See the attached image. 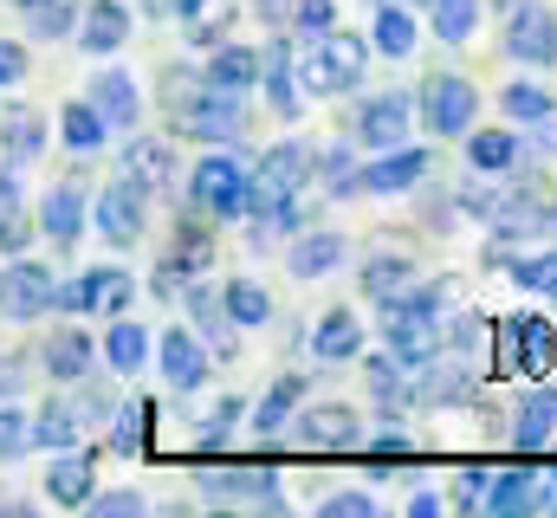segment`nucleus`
I'll list each match as a JSON object with an SVG mask.
<instances>
[{"label":"nucleus","mask_w":557,"mask_h":518,"mask_svg":"<svg viewBox=\"0 0 557 518\" xmlns=\"http://www.w3.org/2000/svg\"><path fill=\"white\" fill-rule=\"evenodd\" d=\"M33 441H26V408H13V395L0 402V460H20Z\"/></svg>","instance_id":"37998d69"},{"label":"nucleus","mask_w":557,"mask_h":518,"mask_svg":"<svg viewBox=\"0 0 557 518\" xmlns=\"http://www.w3.org/2000/svg\"><path fill=\"white\" fill-rule=\"evenodd\" d=\"M208 85H221V91H253L260 85V52L253 46H214V59H208V72H201Z\"/></svg>","instance_id":"5701e85b"},{"label":"nucleus","mask_w":557,"mask_h":518,"mask_svg":"<svg viewBox=\"0 0 557 518\" xmlns=\"http://www.w3.org/2000/svg\"><path fill=\"white\" fill-rule=\"evenodd\" d=\"M416 104H421V124L434 130V136H467L473 130V111H480V91L467 78H454V72H434L421 85Z\"/></svg>","instance_id":"39448f33"},{"label":"nucleus","mask_w":557,"mask_h":518,"mask_svg":"<svg viewBox=\"0 0 557 518\" xmlns=\"http://www.w3.org/2000/svg\"><path fill=\"white\" fill-rule=\"evenodd\" d=\"M33 234H39V227H33V214H26V208H13V214H0V259L26 254V247H33Z\"/></svg>","instance_id":"49530a36"},{"label":"nucleus","mask_w":557,"mask_h":518,"mask_svg":"<svg viewBox=\"0 0 557 518\" xmlns=\"http://www.w3.org/2000/svg\"><path fill=\"white\" fill-rule=\"evenodd\" d=\"M26 20V33L33 39H65L72 26H78V0H39L33 13H20Z\"/></svg>","instance_id":"e433bc0d"},{"label":"nucleus","mask_w":557,"mask_h":518,"mask_svg":"<svg viewBox=\"0 0 557 518\" xmlns=\"http://www.w3.org/2000/svg\"><path fill=\"white\" fill-rule=\"evenodd\" d=\"M20 78H26V46L20 39H0V91L20 85Z\"/></svg>","instance_id":"3c124183"},{"label":"nucleus","mask_w":557,"mask_h":518,"mask_svg":"<svg viewBox=\"0 0 557 518\" xmlns=\"http://www.w3.org/2000/svg\"><path fill=\"white\" fill-rule=\"evenodd\" d=\"M421 175H428V149L389 143L376 162H363V169H357V188H363V195H403V188H416Z\"/></svg>","instance_id":"9d476101"},{"label":"nucleus","mask_w":557,"mask_h":518,"mask_svg":"<svg viewBox=\"0 0 557 518\" xmlns=\"http://www.w3.org/2000/svg\"><path fill=\"white\" fill-rule=\"evenodd\" d=\"M240 188H247V162L240 156H201L195 175H188V201L214 221L240 214Z\"/></svg>","instance_id":"423d86ee"},{"label":"nucleus","mask_w":557,"mask_h":518,"mask_svg":"<svg viewBox=\"0 0 557 518\" xmlns=\"http://www.w3.org/2000/svg\"><path fill=\"white\" fill-rule=\"evenodd\" d=\"M519 136L512 130H467V162L480 169V175H506V169H519Z\"/></svg>","instance_id":"a878e982"},{"label":"nucleus","mask_w":557,"mask_h":518,"mask_svg":"<svg viewBox=\"0 0 557 518\" xmlns=\"http://www.w3.org/2000/svg\"><path fill=\"white\" fill-rule=\"evenodd\" d=\"M111 408H117V402H111L104 383H91L85 395H78V421H111Z\"/></svg>","instance_id":"603ef678"},{"label":"nucleus","mask_w":557,"mask_h":518,"mask_svg":"<svg viewBox=\"0 0 557 518\" xmlns=\"http://www.w3.org/2000/svg\"><path fill=\"white\" fill-rule=\"evenodd\" d=\"M403 285H416V259H403V254H376L370 266H363V298H396Z\"/></svg>","instance_id":"473e14b6"},{"label":"nucleus","mask_w":557,"mask_h":518,"mask_svg":"<svg viewBox=\"0 0 557 518\" xmlns=\"http://www.w3.org/2000/svg\"><path fill=\"white\" fill-rule=\"evenodd\" d=\"M188 311H195V324H201V331H214V344H227V311H221V298H214V292H201V285H195V292H188Z\"/></svg>","instance_id":"de8ad7c7"},{"label":"nucleus","mask_w":557,"mask_h":518,"mask_svg":"<svg viewBox=\"0 0 557 518\" xmlns=\"http://www.w3.org/2000/svg\"><path fill=\"white\" fill-rule=\"evenodd\" d=\"M91 493H98V454L59 447V460L46 467V499L52 506H85Z\"/></svg>","instance_id":"4468645a"},{"label":"nucleus","mask_w":557,"mask_h":518,"mask_svg":"<svg viewBox=\"0 0 557 518\" xmlns=\"http://www.w3.org/2000/svg\"><path fill=\"white\" fill-rule=\"evenodd\" d=\"M149 350L162 357V377H169V388H201V383H208V350H201V337H195L188 324L162 331Z\"/></svg>","instance_id":"f8f14e48"},{"label":"nucleus","mask_w":557,"mask_h":518,"mask_svg":"<svg viewBox=\"0 0 557 518\" xmlns=\"http://www.w3.org/2000/svg\"><path fill=\"white\" fill-rule=\"evenodd\" d=\"M149 7H156V13H188L195 0H149Z\"/></svg>","instance_id":"e2e57ef3"},{"label":"nucleus","mask_w":557,"mask_h":518,"mask_svg":"<svg viewBox=\"0 0 557 518\" xmlns=\"http://www.w3.org/2000/svg\"><path fill=\"white\" fill-rule=\"evenodd\" d=\"M195 91H201V85H195ZM195 91H188V72H182V65H175V72H162V104H169V111H182Z\"/></svg>","instance_id":"5fc2aeb1"},{"label":"nucleus","mask_w":557,"mask_h":518,"mask_svg":"<svg viewBox=\"0 0 557 518\" xmlns=\"http://www.w3.org/2000/svg\"><path fill=\"white\" fill-rule=\"evenodd\" d=\"M221 311H227V324H267L273 318V292L260 285V279H234L227 292H221Z\"/></svg>","instance_id":"2f4dec72"},{"label":"nucleus","mask_w":557,"mask_h":518,"mask_svg":"<svg viewBox=\"0 0 557 518\" xmlns=\"http://www.w3.org/2000/svg\"><path fill=\"white\" fill-rule=\"evenodd\" d=\"M305 182H311V149H305V143H273V149L260 156V169L247 175V188H240V214L273 221L285 201L305 195Z\"/></svg>","instance_id":"f03ea898"},{"label":"nucleus","mask_w":557,"mask_h":518,"mask_svg":"<svg viewBox=\"0 0 557 518\" xmlns=\"http://www.w3.org/2000/svg\"><path fill=\"white\" fill-rule=\"evenodd\" d=\"M124 39H131L124 0H91V7L78 13V46H85V52H117Z\"/></svg>","instance_id":"412c9836"},{"label":"nucleus","mask_w":557,"mask_h":518,"mask_svg":"<svg viewBox=\"0 0 557 518\" xmlns=\"http://www.w3.org/2000/svg\"><path fill=\"white\" fill-rule=\"evenodd\" d=\"M292 13H298L305 33H324V26L337 20V0H292Z\"/></svg>","instance_id":"8fccbe9b"},{"label":"nucleus","mask_w":557,"mask_h":518,"mask_svg":"<svg viewBox=\"0 0 557 518\" xmlns=\"http://www.w3.org/2000/svg\"><path fill=\"white\" fill-rule=\"evenodd\" d=\"M298 447H324V454H350L363 447V421L344 408V402H324V408H305L298 415Z\"/></svg>","instance_id":"9b49d317"},{"label":"nucleus","mask_w":557,"mask_h":518,"mask_svg":"<svg viewBox=\"0 0 557 518\" xmlns=\"http://www.w3.org/2000/svg\"><path fill=\"white\" fill-rule=\"evenodd\" d=\"M85 506H91V518H131L143 513V493H91Z\"/></svg>","instance_id":"09e8293b"},{"label":"nucleus","mask_w":557,"mask_h":518,"mask_svg":"<svg viewBox=\"0 0 557 518\" xmlns=\"http://www.w3.org/2000/svg\"><path fill=\"white\" fill-rule=\"evenodd\" d=\"M370 447H376V454H416V434H409V428H376Z\"/></svg>","instance_id":"6e6d98bb"},{"label":"nucleus","mask_w":557,"mask_h":518,"mask_svg":"<svg viewBox=\"0 0 557 518\" xmlns=\"http://www.w3.org/2000/svg\"><path fill=\"white\" fill-rule=\"evenodd\" d=\"M137 298V279L124 266H98L72 285H52V311H98V318H124Z\"/></svg>","instance_id":"7ed1b4c3"},{"label":"nucleus","mask_w":557,"mask_h":518,"mask_svg":"<svg viewBox=\"0 0 557 518\" xmlns=\"http://www.w3.org/2000/svg\"><path fill=\"white\" fill-rule=\"evenodd\" d=\"M409 118H416V104H409L403 91H383V98H370V104L357 111V143L389 149V143H403V136H409Z\"/></svg>","instance_id":"dca6fc26"},{"label":"nucleus","mask_w":557,"mask_h":518,"mask_svg":"<svg viewBox=\"0 0 557 518\" xmlns=\"http://www.w3.org/2000/svg\"><path fill=\"white\" fill-rule=\"evenodd\" d=\"M195 486L214 493V499H278V473L273 467H201Z\"/></svg>","instance_id":"f3484780"},{"label":"nucleus","mask_w":557,"mask_h":518,"mask_svg":"<svg viewBox=\"0 0 557 518\" xmlns=\"http://www.w3.org/2000/svg\"><path fill=\"white\" fill-rule=\"evenodd\" d=\"M260 85H267L278 118H298V78H292V52L285 46H267L260 52Z\"/></svg>","instance_id":"7c9ffc66"},{"label":"nucleus","mask_w":557,"mask_h":518,"mask_svg":"<svg viewBox=\"0 0 557 518\" xmlns=\"http://www.w3.org/2000/svg\"><path fill=\"white\" fill-rule=\"evenodd\" d=\"M350 259V247H344V234H305V240H292V279H324V272H337Z\"/></svg>","instance_id":"393cba45"},{"label":"nucleus","mask_w":557,"mask_h":518,"mask_svg":"<svg viewBox=\"0 0 557 518\" xmlns=\"http://www.w3.org/2000/svg\"><path fill=\"white\" fill-rule=\"evenodd\" d=\"M39 311H52V272H46L39 259L13 254L0 266V318L26 324V318H39Z\"/></svg>","instance_id":"0eeeda50"},{"label":"nucleus","mask_w":557,"mask_h":518,"mask_svg":"<svg viewBox=\"0 0 557 518\" xmlns=\"http://www.w3.org/2000/svg\"><path fill=\"white\" fill-rule=\"evenodd\" d=\"M311 350H318L324 363H350V357L363 350V324H357V311H350V305L324 311V324L311 331Z\"/></svg>","instance_id":"4be33fe9"},{"label":"nucleus","mask_w":557,"mask_h":518,"mask_svg":"<svg viewBox=\"0 0 557 518\" xmlns=\"http://www.w3.org/2000/svg\"><path fill=\"white\" fill-rule=\"evenodd\" d=\"M13 7H20V13H33V7H39V0H13Z\"/></svg>","instance_id":"0e129e2a"},{"label":"nucleus","mask_w":557,"mask_h":518,"mask_svg":"<svg viewBox=\"0 0 557 518\" xmlns=\"http://www.w3.org/2000/svg\"><path fill=\"white\" fill-rule=\"evenodd\" d=\"M208 259H214L208 234H188V227H182V240H175V254H169L162 272H208Z\"/></svg>","instance_id":"c03bdc74"},{"label":"nucleus","mask_w":557,"mask_h":518,"mask_svg":"<svg viewBox=\"0 0 557 518\" xmlns=\"http://www.w3.org/2000/svg\"><path fill=\"white\" fill-rule=\"evenodd\" d=\"M240 415H247V408H240V402L227 395V402L214 408V421H208V428L195 434V447H201V454H214V447H227V434H234V421H240Z\"/></svg>","instance_id":"a18cd8bd"},{"label":"nucleus","mask_w":557,"mask_h":518,"mask_svg":"<svg viewBox=\"0 0 557 518\" xmlns=\"http://www.w3.org/2000/svg\"><path fill=\"white\" fill-rule=\"evenodd\" d=\"M182 20H188V33H195V46H208V39H221V26L234 20V0H195V7L182 13Z\"/></svg>","instance_id":"79ce46f5"},{"label":"nucleus","mask_w":557,"mask_h":518,"mask_svg":"<svg viewBox=\"0 0 557 518\" xmlns=\"http://www.w3.org/2000/svg\"><path fill=\"white\" fill-rule=\"evenodd\" d=\"M78 408L72 402H46L39 415H26V441L33 447H46V454H59V447H78Z\"/></svg>","instance_id":"b1692460"},{"label":"nucleus","mask_w":557,"mask_h":518,"mask_svg":"<svg viewBox=\"0 0 557 518\" xmlns=\"http://www.w3.org/2000/svg\"><path fill=\"white\" fill-rule=\"evenodd\" d=\"M480 493H486V473H480V467H473V473H460V486H454V499H460V506H473Z\"/></svg>","instance_id":"13d9d810"},{"label":"nucleus","mask_w":557,"mask_h":518,"mask_svg":"<svg viewBox=\"0 0 557 518\" xmlns=\"http://www.w3.org/2000/svg\"><path fill=\"white\" fill-rule=\"evenodd\" d=\"M506 52L525 65H557V13L545 0H519L506 13Z\"/></svg>","instance_id":"6e6552de"},{"label":"nucleus","mask_w":557,"mask_h":518,"mask_svg":"<svg viewBox=\"0 0 557 518\" xmlns=\"http://www.w3.org/2000/svg\"><path fill=\"white\" fill-rule=\"evenodd\" d=\"M557 441V388H532L519 402V421H512V447L519 454H539Z\"/></svg>","instance_id":"aec40b11"},{"label":"nucleus","mask_w":557,"mask_h":518,"mask_svg":"<svg viewBox=\"0 0 557 518\" xmlns=\"http://www.w3.org/2000/svg\"><path fill=\"white\" fill-rule=\"evenodd\" d=\"M480 499H486L499 518H512V513H525L539 493H532V473H525V467H506L499 480H486V493H480Z\"/></svg>","instance_id":"f704fd0d"},{"label":"nucleus","mask_w":557,"mask_h":518,"mask_svg":"<svg viewBox=\"0 0 557 518\" xmlns=\"http://www.w3.org/2000/svg\"><path fill=\"white\" fill-rule=\"evenodd\" d=\"M143 201H149V188H137L131 175H117V182L98 195L91 221H98V234H104L111 247H137L143 240Z\"/></svg>","instance_id":"1a4fd4ad"},{"label":"nucleus","mask_w":557,"mask_h":518,"mask_svg":"<svg viewBox=\"0 0 557 518\" xmlns=\"http://www.w3.org/2000/svg\"><path fill=\"white\" fill-rule=\"evenodd\" d=\"M59 130H65V149H78V156H91V149L104 143V118L91 111V98H85V104H65Z\"/></svg>","instance_id":"4c0bfd02"},{"label":"nucleus","mask_w":557,"mask_h":518,"mask_svg":"<svg viewBox=\"0 0 557 518\" xmlns=\"http://www.w3.org/2000/svg\"><path fill=\"white\" fill-rule=\"evenodd\" d=\"M409 513H416V518H434V513H441V499H434V493H416V506H409Z\"/></svg>","instance_id":"052dcab7"},{"label":"nucleus","mask_w":557,"mask_h":518,"mask_svg":"<svg viewBox=\"0 0 557 518\" xmlns=\"http://www.w3.org/2000/svg\"><path fill=\"white\" fill-rule=\"evenodd\" d=\"M156 441V402H117L111 408V447L117 454H149Z\"/></svg>","instance_id":"bb28decb"},{"label":"nucleus","mask_w":557,"mask_h":518,"mask_svg":"<svg viewBox=\"0 0 557 518\" xmlns=\"http://www.w3.org/2000/svg\"><path fill=\"white\" fill-rule=\"evenodd\" d=\"M13 388H20V370H13V363H7V357H0V402H7V395H13Z\"/></svg>","instance_id":"bf43d9fd"},{"label":"nucleus","mask_w":557,"mask_h":518,"mask_svg":"<svg viewBox=\"0 0 557 518\" xmlns=\"http://www.w3.org/2000/svg\"><path fill=\"white\" fill-rule=\"evenodd\" d=\"M91 331H78V324H59L46 344H39V363H46V377L52 383H85L91 377Z\"/></svg>","instance_id":"ddd939ff"},{"label":"nucleus","mask_w":557,"mask_h":518,"mask_svg":"<svg viewBox=\"0 0 557 518\" xmlns=\"http://www.w3.org/2000/svg\"><path fill=\"white\" fill-rule=\"evenodd\" d=\"M149 344H156V337H149L143 324L117 318V324H111V337H104V363H111L117 377H137L143 363H149Z\"/></svg>","instance_id":"c756f323"},{"label":"nucleus","mask_w":557,"mask_h":518,"mask_svg":"<svg viewBox=\"0 0 557 518\" xmlns=\"http://www.w3.org/2000/svg\"><path fill=\"white\" fill-rule=\"evenodd\" d=\"M292 78H298V91H311V98L350 91V85L363 78V39H350V33H337V26L311 33V46L292 52Z\"/></svg>","instance_id":"f257e3e1"},{"label":"nucleus","mask_w":557,"mask_h":518,"mask_svg":"<svg viewBox=\"0 0 557 518\" xmlns=\"http://www.w3.org/2000/svg\"><path fill=\"white\" fill-rule=\"evenodd\" d=\"M0 143H7V162H33V156L46 149V124H39V111H26V104L0 111Z\"/></svg>","instance_id":"c85d7f7f"},{"label":"nucleus","mask_w":557,"mask_h":518,"mask_svg":"<svg viewBox=\"0 0 557 518\" xmlns=\"http://www.w3.org/2000/svg\"><path fill=\"white\" fill-rule=\"evenodd\" d=\"M253 7H260L267 20H285V13H292V0H253Z\"/></svg>","instance_id":"680f3d73"},{"label":"nucleus","mask_w":557,"mask_h":518,"mask_svg":"<svg viewBox=\"0 0 557 518\" xmlns=\"http://www.w3.org/2000/svg\"><path fill=\"white\" fill-rule=\"evenodd\" d=\"M175 124H182V136H201V143H234L247 130V104H240V91H221L201 78V91L175 111Z\"/></svg>","instance_id":"20e7f679"},{"label":"nucleus","mask_w":557,"mask_h":518,"mask_svg":"<svg viewBox=\"0 0 557 518\" xmlns=\"http://www.w3.org/2000/svg\"><path fill=\"white\" fill-rule=\"evenodd\" d=\"M434 7V33L447 39V46H460L473 26H480V0H428Z\"/></svg>","instance_id":"58836bf2"},{"label":"nucleus","mask_w":557,"mask_h":518,"mask_svg":"<svg viewBox=\"0 0 557 518\" xmlns=\"http://www.w3.org/2000/svg\"><path fill=\"white\" fill-rule=\"evenodd\" d=\"M298 395H305V377H278V383L260 395V408H253V434H260V441H278V434H285Z\"/></svg>","instance_id":"cd10ccee"},{"label":"nucleus","mask_w":557,"mask_h":518,"mask_svg":"<svg viewBox=\"0 0 557 518\" xmlns=\"http://www.w3.org/2000/svg\"><path fill=\"white\" fill-rule=\"evenodd\" d=\"M376 52H383V59H409V52H416V20H409V7L389 0V7L376 13Z\"/></svg>","instance_id":"c9c22d12"},{"label":"nucleus","mask_w":557,"mask_h":518,"mask_svg":"<svg viewBox=\"0 0 557 518\" xmlns=\"http://www.w3.org/2000/svg\"><path fill=\"white\" fill-rule=\"evenodd\" d=\"M91 111L104 118V130H131L143 118V91L131 72H117V65H104L98 78H91Z\"/></svg>","instance_id":"2eb2a0df"},{"label":"nucleus","mask_w":557,"mask_h":518,"mask_svg":"<svg viewBox=\"0 0 557 518\" xmlns=\"http://www.w3.org/2000/svg\"><path fill=\"white\" fill-rule=\"evenodd\" d=\"M512 370H525V377H552L557 370V331L539 311L512 318Z\"/></svg>","instance_id":"a211bd4d"},{"label":"nucleus","mask_w":557,"mask_h":518,"mask_svg":"<svg viewBox=\"0 0 557 518\" xmlns=\"http://www.w3.org/2000/svg\"><path fill=\"white\" fill-rule=\"evenodd\" d=\"M311 175H324V188H331V195H363V188H357V162H350V149L311 156Z\"/></svg>","instance_id":"a19ab883"},{"label":"nucleus","mask_w":557,"mask_h":518,"mask_svg":"<svg viewBox=\"0 0 557 518\" xmlns=\"http://www.w3.org/2000/svg\"><path fill=\"white\" fill-rule=\"evenodd\" d=\"M499 104H506V118H512V124H545V118H552V98H545L539 85H506V98H499Z\"/></svg>","instance_id":"ea45409f"},{"label":"nucleus","mask_w":557,"mask_h":518,"mask_svg":"<svg viewBox=\"0 0 557 518\" xmlns=\"http://www.w3.org/2000/svg\"><path fill=\"white\" fill-rule=\"evenodd\" d=\"M124 175H131L137 188H162V182H169V143L137 136V143L124 149Z\"/></svg>","instance_id":"72a5a7b5"},{"label":"nucleus","mask_w":557,"mask_h":518,"mask_svg":"<svg viewBox=\"0 0 557 518\" xmlns=\"http://www.w3.org/2000/svg\"><path fill=\"white\" fill-rule=\"evenodd\" d=\"M324 513L331 518H370L376 499H370V493H337V499H324Z\"/></svg>","instance_id":"864d4df0"},{"label":"nucleus","mask_w":557,"mask_h":518,"mask_svg":"<svg viewBox=\"0 0 557 518\" xmlns=\"http://www.w3.org/2000/svg\"><path fill=\"white\" fill-rule=\"evenodd\" d=\"M33 227L52 240V247H72L78 234H85V195L72 188V182H59L46 201H39V214H33Z\"/></svg>","instance_id":"6ab92c4d"},{"label":"nucleus","mask_w":557,"mask_h":518,"mask_svg":"<svg viewBox=\"0 0 557 518\" xmlns=\"http://www.w3.org/2000/svg\"><path fill=\"white\" fill-rule=\"evenodd\" d=\"M403 7H428V0H403Z\"/></svg>","instance_id":"69168bd1"},{"label":"nucleus","mask_w":557,"mask_h":518,"mask_svg":"<svg viewBox=\"0 0 557 518\" xmlns=\"http://www.w3.org/2000/svg\"><path fill=\"white\" fill-rule=\"evenodd\" d=\"M13 208H26V195H20V162H0V214H13Z\"/></svg>","instance_id":"4d7b16f0"}]
</instances>
